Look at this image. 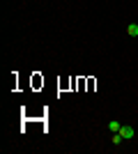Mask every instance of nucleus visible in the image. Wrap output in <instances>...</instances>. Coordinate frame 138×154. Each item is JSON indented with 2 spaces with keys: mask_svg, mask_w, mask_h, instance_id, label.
<instances>
[{
  "mask_svg": "<svg viewBox=\"0 0 138 154\" xmlns=\"http://www.w3.org/2000/svg\"><path fill=\"white\" fill-rule=\"evenodd\" d=\"M120 136H122L124 140H131V138H133V127H129V124H122V127H120Z\"/></svg>",
  "mask_w": 138,
  "mask_h": 154,
  "instance_id": "f257e3e1",
  "label": "nucleus"
},
{
  "mask_svg": "<svg viewBox=\"0 0 138 154\" xmlns=\"http://www.w3.org/2000/svg\"><path fill=\"white\" fill-rule=\"evenodd\" d=\"M127 35L129 37H138V23H129L127 26Z\"/></svg>",
  "mask_w": 138,
  "mask_h": 154,
  "instance_id": "f03ea898",
  "label": "nucleus"
},
{
  "mask_svg": "<svg viewBox=\"0 0 138 154\" xmlns=\"http://www.w3.org/2000/svg\"><path fill=\"white\" fill-rule=\"evenodd\" d=\"M120 127H122V122H118V120H111V122H108V129H111V134H118Z\"/></svg>",
  "mask_w": 138,
  "mask_h": 154,
  "instance_id": "7ed1b4c3",
  "label": "nucleus"
},
{
  "mask_svg": "<svg viewBox=\"0 0 138 154\" xmlns=\"http://www.w3.org/2000/svg\"><path fill=\"white\" fill-rule=\"evenodd\" d=\"M111 140H113V145H120L124 138H122V136H120V131H118V134H111Z\"/></svg>",
  "mask_w": 138,
  "mask_h": 154,
  "instance_id": "20e7f679",
  "label": "nucleus"
}]
</instances>
